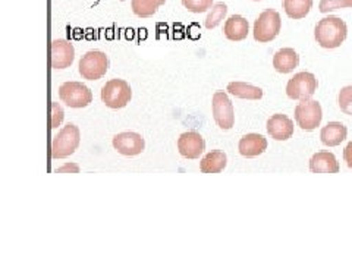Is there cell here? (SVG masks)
<instances>
[{
    "label": "cell",
    "mask_w": 352,
    "mask_h": 264,
    "mask_svg": "<svg viewBox=\"0 0 352 264\" xmlns=\"http://www.w3.org/2000/svg\"><path fill=\"white\" fill-rule=\"evenodd\" d=\"M348 27L339 16H326L314 28L316 41L323 49H336L346 40Z\"/></svg>",
    "instance_id": "6da1fadb"
},
{
    "label": "cell",
    "mask_w": 352,
    "mask_h": 264,
    "mask_svg": "<svg viewBox=\"0 0 352 264\" xmlns=\"http://www.w3.org/2000/svg\"><path fill=\"white\" fill-rule=\"evenodd\" d=\"M282 28V19L274 9H266L258 15L254 22V40L258 43H270L279 36Z\"/></svg>",
    "instance_id": "7a4b0ae2"
},
{
    "label": "cell",
    "mask_w": 352,
    "mask_h": 264,
    "mask_svg": "<svg viewBox=\"0 0 352 264\" xmlns=\"http://www.w3.org/2000/svg\"><path fill=\"white\" fill-rule=\"evenodd\" d=\"M81 141L80 129L74 124H68L58 137H54L52 142V157L53 159H65L71 156L78 148Z\"/></svg>",
    "instance_id": "3957f363"
},
{
    "label": "cell",
    "mask_w": 352,
    "mask_h": 264,
    "mask_svg": "<svg viewBox=\"0 0 352 264\" xmlns=\"http://www.w3.org/2000/svg\"><path fill=\"white\" fill-rule=\"evenodd\" d=\"M80 74L84 80L97 81L103 78L109 68V59L106 53L100 50L87 52L80 60Z\"/></svg>",
    "instance_id": "277c9868"
},
{
    "label": "cell",
    "mask_w": 352,
    "mask_h": 264,
    "mask_svg": "<svg viewBox=\"0 0 352 264\" xmlns=\"http://www.w3.org/2000/svg\"><path fill=\"white\" fill-rule=\"evenodd\" d=\"M59 97L66 106L72 109L87 107L93 102V93L90 88L76 81L63 82L59 87Z\"/></svg>",
    "instance_id": "5b68a950"
},
{
    "label": "cell",
    "mask_w": 352,
    "mask_h": 264,
    "mask_svg": "<svg viewBox=\"0 0 352 264\" xmlns=\"http://www.w3.org/2000/svg\"><path fill=\"white\" fill-rule=\"evenodd\" d=\"M132 97L131 87L124 80H110L102 88V100L109 109L125 107Z\"/></svg>",
    "instance_id": "8992f818"
},
{
    "label": "cell",
    "mask_w": 352,
    "mask_h": 264,
    "mask_svg": "<svg viewBox=\"0 0 352 264\" xmlns=\"http://www.w3.org/2000/svg\"><path fill=\"white\" fill-rule=\"evenodd\" d=\"M317 78L311 72H298L286 85V94L292 100H308L317 91Z\"/></svg>",
    "instance_id": "52a82bcc"
},
{
    "label": "cell",
    "mask_w": 352,
    "mask_h": 264,
    "mask_svg": "<svg viewBox=\"0 0 352 264\" xmlns=\"http://www.w3.org/2000/svg\"><path fill=\"white\" fill-rule=\"evenodd\" d=\"M323 119L322 106L316 100H301V103L295 107V120L298 126L304 131H314L320 126Z\"/></svg>",
    "instance_id": "ba28073f"
},
{
    "label": "cell",
    "mask_w": 352,
    "mask_h": 264,
    "mask_svg": "<svg viewBox=\"0 0 352 264\" xmlns=\"http://www.w3.org/2000/svg\"><path fill=\"white\" fill-rule=\"evenodd\" d=\"M212 110H213V118L216 120V124L222 129L228 131L235 125L234 106L225 91H216L213 94Z\"/></svg>",
    "instance_id": "9c48e42d"
},
{
    "label": "cell",
    "mask_w": 352,
    "mask_h": 264,
    "mask_svg": "<svg viewBox=\"0 0 352 264\" xmlns=\"http://www.w3.org/2000/svg\"><path fill=\"white\" fill-rule=\"evenodd\" d=\"M146 142L137 132H120L113 137V148L122 156H138L144 151Z\"/></svg>",
    "instance_id": "30bf717a"
},
{
    "label": "cell",
    "mask_w": 352,
    "mask_h": 264,
    "mask_svg": "<svg viewBox=\"0 0 352 264\" xmlns=\"http://www.w3.org/2000/svg\"><path fill=\"white\" fill-rule=\"evenodd\" d=\"M178 150L185 159H198L206 150V141L195 131L184 132L178 138Z\"/></svg>",
    "instance_id": "8fae6325"
},
{
    "label": "cell",
    "mask_w": 352,
    "mask_h": 264,
    "mask_svg": "<svg viewBox=\"0 0 352 264\" xmlns=\"http://www.w3.org/2000/svg\"><path fill=\"white\" fill-rule=\"evenodd\" d=\"M75 59V49L69 41L53 40L52 43V68L65 69L69 68Z\"/></svg>",
    "instance_id": "7c38bea8"
},
{
    "label": "cell",
    "mask_w": 352,
    "mask_h": 264,
    "mask_svg": "<svg viewBox=\"0 0 352 264\" xmlns=\"http://www.w3.org/2000/svg\"><path fill=\"white\" fill-rule=\"evenodd\" d=\"M269 135L276 141H286L294 135V122L286 115L276 113L267 120Z\"/></svg>",
    "instance_id": "4fadbf2b"
},
{
    "label": "cell",
    "mask_w": 352,
    "mask_h": 264,
    "mask_svg": "<svg viewBox=\"0 0 352 264\" xmlns=\"http://www.w3.org/2000/svg\"><path fill=\"white\" fill-rule=\"evenodd\" d=\"M238 148L244 157H257L267 150V140L260 134H247L241 138Z\"/></svg>",
    "instance_id": "5bb4252c"
},
{
    "label": "cell",
    "mask_w": 352,
    "mask_h": 264,
    "mask_svg": "<svg viewBox=\"0 0 352 264\" xmlns=\"http://www.w3.org/2000/svg\"><path fill=\"white\" fill-rule=\"evenodd\" d=\"M300 56L294 49L285 47L274 53L273 56V68L279 74H289L295 68H298Z\"/></svg>",
    "instance_id": "9a60e30c"
},
{
    "label": "cell",
    "mask_w": 352,
    "mask_h": 264,
    "mask_svg": "<svg viewBox=\"0 0 352 264\" xmlns=\"http://www.w3.org/2000/svg\"><path fill=\"white\" fill-rule=\"evenodd\" d=\"M223 32L225 37L230 41H242L248 37L250 24L244 16L232 15L225 22Z\"/></svg>",
    "instance_id": "2e32d148"
},
{
    "label": "cell",
    "mask_w": 352,
    "mask_h": 264,
    "mask_svg": "<svg viewBox=\"0 0 352 264\" xmlns=\"http://www.w3.org/2000/svg\"><path fill=\"white\" fill-rule=\"evenodd\" d=\"M340 169L333 153L318 151L310 160V170L313 173H338Z\"/></svg>",
    "instance_id": "e0dca14e"
},
{
    "label": "cell",
    "mask_w": 352,
    "mask_h": 264,
    "mask_svg": "<svg viewBox=\"0 0 352 264\" xmlns=\"http://www.w3.org/2000/svg\"><path fill=\"white\" fill-rule=\"evenodd\" d=\"M348 135V129L340 122H329L320 132L322 142L327 147H336L344 142Z\"/></svg>",
    "instance_id": "ac0fdd59"
},
{
    "label": "cell",
    "mask_w": 352,
    "mask_h": 264,
    "mask_svg": "<svg viewBox=\"0 0 352 264\" xmlns=\"http://www.w3.org/2000/svg\"><path fill=\"white\" fill-rule=\"evenodd\" d=\"M228 164V157L223 151H210L207 153L200 163V169L203 173H219L222 172Z\"/></svg>",
    "instance_id": "d6986e66"
},
{
    "label": "cell",
    "mask_w": 352,
    "mask_h": 264,
    "mask_svg": "<svg viewBox=\"0 0 352 264\" xmlns=\"http://www.w3.org/2000/svg\"><path fill=\"white\" fill-rule=\"evenodd\" d=\"M228 91L238 98H244V100H260L263 97L261 88L239 81L230 82L228 85Z\"/></svg>",
    "instance_id": "ffe728a7"
},
{
    "label": "cell",
    "mask_w": 352,
    "mask_h": 264,
    "mask_svg": "<svg viewBox=\"0 0 352 264\" xmlns=\"http://www.w3.org/2000/svg\"><path fill=\"white\" fill-rule=\"evenodd\" d=\"M313 8V0H283L286 15L292 19L305 18Z\"/></svg>",
    "instance_id": "44dd1931"
},
{
    "label": "cell",
    "mask_w": 352,
    "mask_h": 264,
    "mask_svg": "<svg viewBox=\"0 0 352 264\" xmlns=\"http://www.w3.org/2000/svg\"><path fill=\"white\" fill-rule=\"evenodd\" d=\"M164 3H166V0H131V8L137 16L150 18Z\"/></svg>",
    "instance_id": "7402d4cb"
},
{
    "label": "cell",
    "mask_w": 352,
    "mask_h": 264,
    "mask_svg": "<svg viewBox=\"0 0 352 264\" xmlns=\"http://www.w3.org/2000/svg\"><path fill=\"white\" fill-rule=\"evenodd\" d=\"M226 14H228V6L223 2H219V3L213 5L210 8V12H208V15L206 18V22H204L206 28L207 30L216 28L220 24V22L225 19Z\"/></svg>",
    "instance_id": "603a6c76"
},
{
    "label": "cell",
    "mask_w": 352,
    "mask_h": 264,
    "mask_svg": "<svg viewBox=\"0 0 352 264\" xmlns=\"http://www.w3.org/2000/svg\"><path fill=\"white\" fill-rule=\"evenodd\" d=\"M338 103H339L340 110H342L345 115L352 116V85L344 87L342 90L339 91Z\"/></svg>",
    "instance_id": "cb8c5ba5"
},
{
    "label": "cell",
    "mask_w": 352,
    "mask_h": 264,
    "mask_svg": "<svg viewBox=\"0 0 352 264\" xmlns=\"http://www.w3.org/2000/svg\"><path fill=\"white\" fill-rule=\"evenodd\" d=\"M182 5L192 14H203L212 8L213 0H182Z\"/></svg>",
    "instance_id": "d4e9b609"
},
{
    "label": "cell",
    "mask_w": 352,
    "mask_h": 264,
    "mask_svg": "<svg viewBox=\"0 0 352 264\" xmlns=\"http://www.w3.org/2000/svg\"><path fill=\"white\" fill-rule=\"evenodd\" d=\"M63 118H65L63 109L56 102H53L52 103V129L58 128L62 124Z\"/></svg>",
    "instance_id": "484cf974"
},
{
    "label": "cell",
    "mask_w": 352,
    "mask_h": 264,
    "mask_svg": "<svg viewBox=\"0 0 352 264\" xmlns=\"http://www.w3.org/2000/svg\"><path fill=\"white\" fill-rule=\"evenodd\" d=\"M344 9V2L342 0H322L320 2V12L327 14V12H333V10Z\"/></svg>",
    "instance_id": "4316f807"
},
{
    "label": "cell",
    "mask_w": 352,
    "mask_h": 264,
    "mask_svg": "<svg viewBox=\"0 0 352 264\" xmlns=\"http://www.w3.org/2000/svg\"><path fill=\"white\" fill-rule=\"evenodd\" d=\"M344 159H345V162L348 164V168L352 169V141L348 142V146L344 150Z\"/></svg>",
    "instance_id": "83f0119b"
},
{
    "label": "cell",
    "mask_w": 352,
    "mask_h": 264,
    "mask_svg": "<svg viewBox=\"0 0 352 264\" xmlns=\"http://www.w3.org/2000/svg\"><path fill=\"white\" fill-rule=\"evenodd\" d=\"M63 172H74V173H78L80 172V168L76 166V164H71V163H68V164H65V166H62V168H59V169H56L54 170V173H63Z\"/></svg>",
    "instance_id": "f1b7e54d"
},
{
    "label": "cell",
    "mask_w": 352,
    "mask_h": 264,
    "mask_svg": "<svg viewBox=\"0 0 352 264\" xmlns=\"http://www.w3.org/2000/svg\"><path fill=\"white\" fill-rule=\"evenodd\" d=\"M344 8H352V0H342Z\"/></svg>",
    "instance_id": "f546056e"
},
{
    "label": "cell",
    "mask_w": 352,
    "mask_h": 264,
    "mask_svg": "<svg viewBox=\"0 0 352 264\" xmlns=\"http://www.w3.org/2000/svg\"><path fill=\"white\" fill-rule=\"evenodd\" d=\"M254 2H260V0H254Z\"/></svg>",
    "instance_id": "4dcf8cb0"
},
{
    "label": "cell",
    "mask_w": 352,
    "mask_h": 264,
    "mask_svg": "<svg viewBox=\"0 0 352 264\" xmlns=\"http://www.w3.org/2000/svg\"><path fill=\"white\" fill-rule=\"evenodd\" d=\"M120 2H124V0H120Z\"/></svg>",
    "instance_id": "1f68e13d"
}]
</instances>
